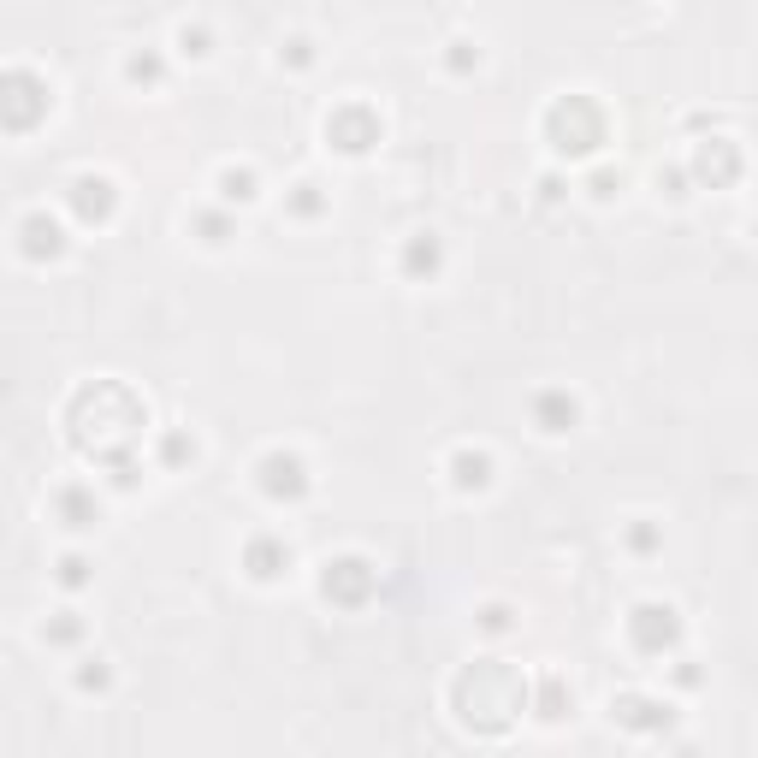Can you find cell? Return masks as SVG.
Listing matches in <instances>:
<instances>
[{
  "label": "cell",
  "mask_w": 758,
  "mask_h": 758,
  "mask_svg": "<svg viewBox=\"0 0 758 758\" xmlns=\"http://www.w3.org/2000/svg\"><path fill=\"white\" fill-rule=\"evenodd\" d=\"M249 563H255V575H261V581H272V575H279V569H285V551H279V545H255V551H249Z\"/></svg>",
  "instance_id": "cell-1"
},
{
  "label": "cell",
  "mask_w": 758,
  "mask_h": 758,
  "mask_svg": "<svg viewBox=\"0 0 758 758\" xmlns=\"http://www.w3.org/2000/svg\"><path fill=\"white\" fill-rule=\"evenodd\" d=\"M226 196H237V201H249V196H255V184H249V172H226Z\"/></svg>",
  "instance_id": "cell-2"
},
{
  "label": "cell",
  "mask_w": 758,
  "mask_h": 758,
  "mask_svg": "<svg viewBox=\"0 0 758 758\" xmlns=\"http://www.w3.org/2000/svg\"><path fill=\"white\" fill-rule=\"evenodd\" d=\"M59 581H66V587H77V581H84V563H77V557H66V569H59Z\"/></svg>",
  "instance_id": "cell-3"
}]
</instances>
